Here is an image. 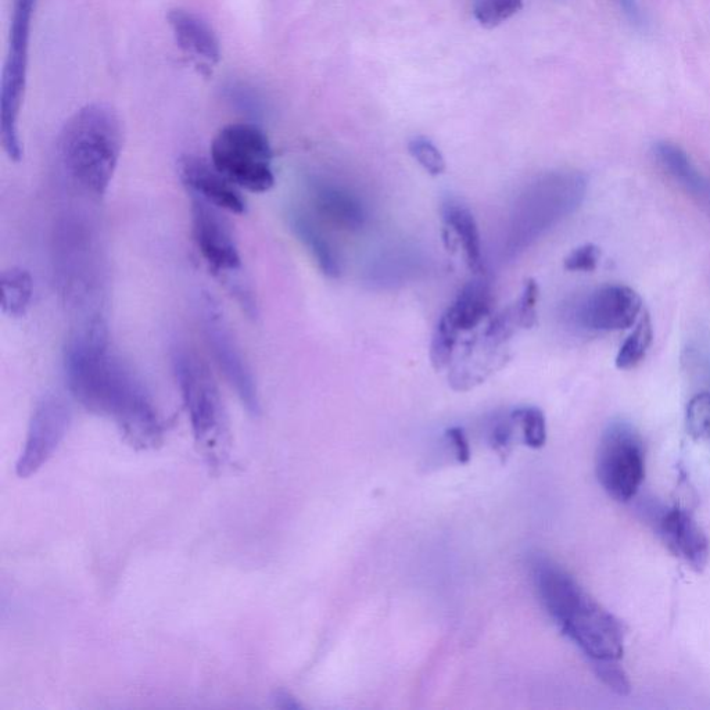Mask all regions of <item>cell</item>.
Segmentation results:
<instances>
[{
    "instance_id": "6da1fadb",
    "label": "cell",
    "mask_w": 710,
    "mask_h": 710,
    "mask_svg": "<svg viewBox=\"0 0 710 710\" xmlns=\"http://www.w3.org/2000/svg\"><path fill=\"white\" fill-rule=\"evenodd\" d=\"M64 368L70 392L86 410L113 419L134 444L147 447L160 440L152 397L111 347L102 319H92L68 340Z\"/></svg>"
},
{
    "instance_id": "7a4b0ae2",
    "label": "cell",
    "mask_w": 710,
    "mask_h": 710,
    "mask_svg": "<svg viewBox=\"0 0 710 710\" xmlns=\"http://www.w3.org/2000/svg\"><path fill=\"white\" fill-rule=\"evenodd\" d=\"M530 572L545 612L591 666L623 658L625 626L595 601L575 577L543 555L532 558Z\"/></svg>"
},
{
    "instance_id": "3957f363",
    "label": "cell",
    "mask_w": 710,
    "mask_h": 710,
    "mask_svg": "<svg viewBox=\"0 0 710 710\" xmlns=\"http://www.w3.org/2000/svg\"><path fill=\"white\" fill-rule=\"evenodd\" d=\"M124 147L120 114L107 103L75 111L57 138L56 153L68 181L85 195L105 196Z\"/></svg>"
},
{
    "instance_id": "277c9868",
    "label": "cell",
    "mask_w": 710,
    "mask_h": 710,
    "mask_svg": "<svg viewBox=\"0 0 710 710\" xmlns=\"http://www.w3.org/2000/svg\"><path fill=\"white\" fill-rule=\"evenodd\" d=\"M587 179L579 172H552L537 179L515 207L512 251H521L548 229L575 213L586 196Z\"/></svg>"
},
{
    "instance_id": "5b68a950",
    "label": "cell",
    "mask_w": 710,
    "mask_h": 710,
    "mask_svg": "<svg viewBox=\"0 0 710 710\" xmlns=\"http://www.w3.org/2000/svg\"><path fill=\"white\" fill-rule=\"evenodd\" d=\"M37 0H14L9 50L0 86V139L10 160L23 157L19 121L27 86L32 19Z\"/></svg>"
},
{
    "instance_id": "8992f818",
    "label": "cell",
    "mask_w": 710,
    "mask_h": 710,
    "mask_svg": "<svg viewBox=\"0 0 710 710\" xmlns=\"http://www.w3.org/2000/svg\"><path fill=\"white\" fill-rule=\"evenodd\" d=\"M211 163L233 185L253 193L275 185L274 153L263 129L253 124H229L211 143Z\"/></svg>"
},
{
    "instance_id": "52a82bcc",
    "label": "cell",
    "mask_w": 710,
    "mask_h": 710,
    "mask_svg": "<svg viewBox=\"0 0 710 710\" xmlns=\"http://www.w3.org/2000/svg\"><path fill=\"white\" fill-rule=\"evenodd\" d=\"M171 361L197 443L207 450L218 447L227 417L210 368L195 350L181 343L172 347Z\"/></svg>"
},
{
    "instance_id": "ba28073f",
    "label": "cell",
    "mask_w": 710,
    "mask_h": 710,
    "mask_svg": "<svg viewBox=\"0 0 710 710\" xmlns=\"http://www.w3.org/2000/svg\"><path fill=\"white\" fill-rule=\"evenodd\" d=\"M598 482L613 500L629 502L637 496L645 478L643 440L633 426L615 422L601 437L595 461Z\"/></svg>"
},
{
    "instance_id": "9c48e42d",
    "label": "cell",
    "mask_w": 710,
    "mask_h": 710,
    "mask_svg": "<svg viewBox=\"0 0 710 710\" xmlns=\"http://www.w3.org/2000/svg\"><path fill=\"white\" fill-rule=\"evenodd\" d=\"M202 325L207 346L229 385L251 412H260V396L253 372L243 357L238 342L222 315L220 307L209 296L202 301Z\"/></svg>"
},
{
    "instance_id": "30bf717a",
    "label": "cell",
    "mask_w": 710,
    "mask_h": 710,
    "mask_svg": "<svg viewBox=\"0 0 710 710\" xmlns=\"http://www.w3.org/2000/svg\"><path fill=\"white\" fill-rule=\"evenodd\" d=\"M643 310L636 290L625 285H604L583 294L569 308V319L580 331L608 333L629 329Z\"/></svg>"
},
{
    "instance_id": "8fae6325",
    "label": "cell",
    "mask_w": 710,
    "mask_h": 710,
    "mask_svg": "<svg viewBox=\"0 0 710 710\" xmlns=\"http://www.w3.org/2000/svg\"><path fill=\"white\" fill-rule=\"evenodd\" d=\"M70 423V407L62 397L46 396L39 401L16 465L20 478H30L52 458L66 437Z\"/></svg>"
},
{
    "instance_id": "7c38bea8",
    "label": "cell",
    "mask_w": 710,
    "mask_h": 710,
    "mask_svg": "<svg viewBox=\"0 0 710 710\" xmlns=\"http://www.w3.org/2000/svg\"><path fill=\"white\" fill-rule=\"evenodd\" d=\"M221 209L193 196L192 233L203 260L214 274L229 276L242 270L238 243L231 222Z\"/></svg>"
},
{
    "instance_id": "4fadbf2b",
    "label": "cell",
    "mask_w": 710,
    "mask_h": 710,
    "mask_svg": "<svg viewBox=\"0 0 710 710\" xmlns=\"http://www.w3.org/2000/svg\"><path fill=\"white\" fill-rule=\"evenodd\" d=\"M178 171L193 196L228 213H245L246 200L240 195L238 186L225 178L211 161L188 154L179 160Z\"/></svg>"
},
{
    "instance_id": "5bb4252c",
    "label": "cell",
    "mask_w": 710,
    "mask_h": 710,
    "mask_svg": "<svg viewBox=\"0 0 710 710\" xmlns=\"http://www.w3.org/2000/svg\"><path fill=\"white\" fill-rule=\"evenodd\" d=\"M659 532L674 557L694 572H702L710 561V541L694 516L686 509L673 507L662 516Z\"/></svg>"
},
{
    "instance_id": "9a60e30c",
    "label": "cell",
    "mask_w": 710,
    "mask_h": 710,
    "mask_svg": "<svg viewBox=\"0 0 710 710\" xmlns=\"http://www.w3.org/2000/svg\"><path fill=\"white\" fill-rule=\"evenodd\" d=\"M172 37L179 49L190 57L203 73H210L221 60V42L213 27L196 13L172 9L167 14Z\"/></svg>"
},
{
    "instance_id": "2e32d148",
    "label": "cell",
    "mask_w": 710,
    "mask_h": 710,
    "mask_svg": "<svg viewBox=\"0 0 710 710\" xmlns=\"http://www.w3.org/2000/svg\"><path fill=\"white\" fill-rule=\"evenodd\" d=\"M310 199L317 214L346 231H360L367 222V210L357 196L326 179L314 178L308 184Z\"/></svg>"
},
{
    "instance_id": "e0dca14e",
    "label": "cell",
    "mask_w": 710,
    "mask_h": 710,
    "mask_svg": "<svg viewBox=\"0 0 710 710\" xmlns=\"http://www.w3.org/2000/svg\"><path fill=\"white\" fill-rule=\"evenodd\" d=\"M654 154L659 166L673 181L710 206V181L699 174L688 154L680 146L672 142H658L654 146Z\"/></svg>"
},
{
    "instance_id": "ac0fdd59",
    "label": "cell",
    "mask_w": 710,
    "mask_h": 710,
    "mask_svg": "<svg viewBox=\"0 0 710 710\" xmlns=\"http://www.w3.org/2000/svg\"><path fill=\"white\" fill-rule=\"evenodd\" d=\"M290 227L297 239L310 251L319 270L329 278H339L342 274V264L337 257L335 247L326 238L325 233L319 229L317 222L310 215L301 213V211H293L290 214Z\"/></svg>"
},
{
    "instance_id": "d6986e66",
    "label": "cell",
    "mask_w": 710,
    "mask_h": 710,
    "mask_svg": "<svg viewBox=\"0 0 710 710\" xmlns=\"http://www.w3.org/2000/svg\"><path fill=\"white\" fill-rule=\"evenodd\" d=\"M491 311L489 282L476 279L464 286L457 299L447 308L446 317L460 332L472 331Z\"/></svg>"
},
{
    "instance_id": "ffe728a7",
    "label": "cell",
    "mask_w": 710,
    "mask_h": 710,
    "mask_svg": "<svg viewBox=\"0 0 710 710\" xmlns=\"http://www.w3.org/2000/svg\"><path fill=\"white\" fill-rule=\"evenodd\" d=\"M444 222L453 229L464 247L466 261L475 274H483L482 243L475 217L464 204L448 200L443 206Z\"/></svg>"
},
{
    "instance_id": "44dd1931",
    "label": "cell",
    "mask_w": 710,
    "mask_h": 710,
    "mask_svg": "<svg viewBox=\"0 0 710 710\" xmlns=\"http://www.w3.org/2000/svg\"><path fill=\"white\" fill-rule=\"evenodd\" d=\"M2 311L12 318L24 317L34 297V281L30 272L12 267L2 272Z\"/></svg>"
},
{
    "instance_id": "7402d4cb",
    "label": "cell",
    "mask_w": 710,
    "mask_h": 710,
    "mask_svg": "<svg viewBox=\"0 0 710 710\" xmlns=\"http://www.w3.org/2000/svg\"><path fill=\"white\" fill-rule=\"evenodd\" d=\"M652 336H654V331H652L651 318L648 314H644L637 322L634 331L620 347L619 353L616 355V368L622 369V371L636 368L647 355L652 343Z\"/></svg>"
},
{
    "instance_id": "603a6c76",
    "label": "cell",
    "mask_w": 710,
    "mask_h": 710,
    "mask_svg": "<svg viewBox=\"0 0 710 710\" xmlns=\"http://www.w3.org/2000/svg\"><path fill=\"white\" fill-rule=\"evenodd\" d=\"M523 0H472L473 16L484 28H496L521 12Z\"/></svg>"
},
{
    "instance_id": "cb8c5ba5",
    "label": "cell",
    "mask_w": 710,
    "mask_h": 710,
    "mask_svg": "<svg viewBox=\"0 0 710 710\" xmlns=\"http://www.w3.org/2000/svg\"><path fill=\"white\" fill-rule=\"evenodd\" d=\"M458 333L460 331L451 324L450 319L444 314L441 315L430 344V361L437 372L446 369L453 360Z\"/></svg>"
},
{
    "instance_id": "d4e9b609",
    "label": "cell",
    "mask_w": 710,
    "mask_h": 710,
    "mask_svg": "<svg viewBox=\"0 0 710 710\" xmlns=\"http://www.w3.org/2000/svg\"><path fill=\"white\" fill-rule=\"evenodd\" d=\"M516 425L521 426L527 447L539 450L547 441V423L543 411L536 407H523L512 411Z\"/></svg>"
},
{
    "instance_id": "484cf974",
    "label": "cell",
    "mask_w": 710,
    "mask_h": 710,
    "mask_svg": "<svg viewBox=\"0 0 710 710\" xmlns=\"http://www.w3.org/2000/svg\"><path fill=\"white\" fill-rule=\"evenodd\" d=\"M687 428L692 439L710 451V393L692 397L687 407Z\"/></svg>"
},
{
    "instance_id": "4316f807",
    "label": "cell",
    "mask_w": 710,
    "mask_h": 710,
    "mask_svg": "<svg viewBox=\"0 0 710 710\" xmlns=\"http://www.w3.org/2000/svg\"><path fill=\"white\" fill-rule=\"evenodd\" d=\"M411 156L418 161L419 166L428 174L437 177L446 171V160L439 147L425 136H417L408 143Z\"/></svg>"
},
{
    "instance_id": "83f0119b",
    "label": "cell",
    "mask_w": 710,
    "mask_h": 710,
    "mask_svg": "<svg viewBox=\"0 0 710 710\" xmlns=\"http://www.w3.org/2000/svg\"><path fill=\"white\" fill-rule=\"evenodd\" d=\"M515 419L512 417V412L505 417L494 419L489 432L490 446L502 458V461L507 460L512 450V439H514Z\"/></svg>"
},
{
    "instance_id": "f1b7e54d",
    "label": "cell",
    "mask_w": 710,
    "mask_h": 710,
    "mask_svg": "<svg viewBox=\"0 0 710 710\" xmlns=\"http://www.w3.org/2000/svg\"><path fill=\"white\" fill-rule=\"evenodd\" d=\"M516 325H519L516 308H508L493 318V321L487 326L484 339L491 347L501 346L512 336Z\"/></svg>"
},
{
    "instance_id": "f546056e",
    "label": "cell",
    "mask_w": 710,
    "mask_h": 710,
    "mask_svg": "<svg viewBox=\"0 0 710 710\" xmlns=\"http://www.w3.org/2000/svg\"><path fill=\"white\" fill-rule=\"evenodd\" d=\"M591 668H593L595 676H597L609 690L616 692L618 695H622V697L630 694L631 684L629 676H627L623 668H620L619 661L597 663V665H593Z\"/></svg>"
},
{
    "instance_id": "4dcf8cb0",
    "label": "cell",
    "mask_w": 710,
    "mask_h": 710,
    "mask_svg": "<svg viewBox=\"0 0 710 710\" xmlns=\"http://www.w3.org/2000/svg\"><path fill=\"white\" fill-rule=\"evenodd\" d=\"M539 296L540 288L537 282L534 279H527L525 286H523L521 300L515 307L519 326H522L523 329L533 328L534 324H536V306Z\"/></svg>"
},
{
    "instance_id": "1f68e13d",
    "label": "cell",
    "mask_w": 710,
    "mask_h": 710,
    "mask_svg": "<svg viewBox=\"0 0 710 710\" xmlns=\"http://www.w3.org/2000/svg\"><path fill=\"white\" fill-rule=\"evenodd\" d=\"M601 251L593 243L577 247L565 258L564 267L570 272H591L600 263Z\"/></svg>"
},
{
    "instance_id": "d6a6232c",
    "label": "cell",
    "mask_w": 710,
    "mask_h": 710,
    "mask_svg": "<svg viewBox=\"0 0 710 710\" xmlns=\"http://www.w3.org/2000/svg\"><path fill=\"white\" fill-rule=\"evenodd\" d=\"M447 439L453 446L455 458L460 464H468L471 461V446L466 439L464 430L461 428H451L447 430Z\"/></svg>"
},
{
    "instance_id": "836d02e7",
    "label": "cell",
    "mask_w": 710,
    "mask_h": 710,
    "mask_svg": "<svg viewBox=\"0 0 710 710\" xmlns=\"http://www.w3.org/2000/svg\"><path fill=\"white\" fill-rule=\"evenodd\" d=\"M616 5L625 14L626 19L630 21L634 27L641 28L645 24L643 10L638 5L637 0H615Z\"/></svg>"
}]
</instances>
